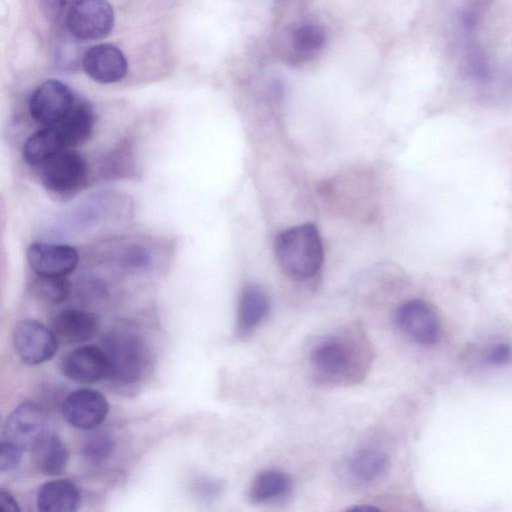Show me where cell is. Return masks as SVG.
Here are the masks:
<instances>
[{"label": "cell", "instance_id": "32", "mask_svg": "<svg viewBox=\"0 0 512 512\" xmlns=\"http://www.w3.org/2000/svg\"><path fill=\"white\" fill-rule=\"evenodd\" d=\"M351 510H354V511H358V510H361V511H372V510H377V508L374 507V506L364 505V506H355Z\"/></svg>", "mask_w": 512, "mask_h": 512}, {"label": "cell", "instance_id": "31", "mask_svg": "<svg viewBox=\"0 0 512 512\" xmlns=\"http://www.w3.org/2000/svg\"><path fill=\"white\" fill-rule=\"evenodd\" d=\"M197 488L203 497L210 498L218 495L222 487L218 481L204 479L198 484Z\"/></svg>", "mask_w": 512, "mask_h": 512}, {"label": "cell", "instance_id": "26", "mask_svg": "<svg viewBox=\"0 0 512 512\" xmlns=\"http://www.w3.org/2000/svg\"><path fill=\"white\" fill-rule=\"evenodd\" d=\"M22 449L10 441H2L0 445V472L9 473L17 469L22 460Z\"/></svg>", "mask_w": 512, "mask_h": 512}, {"label": "cell", "instance_id": "12", "mask_svg": "<svg viewBox=\"0 0 512 512\" xmlns=\"http://www.w3.org/2000/svg\"><path fill=\"white\" fill-rule=\"evenodd\" d=\"M27 261L36 275L66 276L75 270L79 255L69 245L34 242L27 250Z\"/></svg>", "mask_w": 512, "mask_h": 512}, {"label": "cell", "instance_id": "17", "mask_svg": "<svg viewBox=\"0 0 512 512\" xmlns=\"http://www.w3.org/2000/svg\"><path fill=\"white\" fill-rule=\"evenodd\" d=\"M269 299L264 289L257 284L243 287L238 301L237 330L240 334L251 332L267 315Z\"/></svg>", "mask_w": 512, "mask_h": 512}, {"label": "cell", "instance_id": "11", "mask_svg": "<svg viewBox=\"0 0 512 512\" xmlns=\"http://www.w3.org/2000/svg\"><path fill=\"white\" fill-rule=\"evenodd\" d=\"M399 328L411 340L421 345L435 344L440 335V324L434 310L422 300H409L396 312Z\"/></svg>", "mask_w": 512, "mask_h": 512}, {"label": "cell", "instance_id": "19", "mask_svg": "<svg viewBox=\"0 0 512 512\" xmlns=\"http://www.w3.org/2000/svg\"><path fill=\"white\" fill-rule=\"evenodd\" d=\"M67 148L56 128L42 127L32 134L23 146V159L38 169L52 156Z\"/></svg>", "mask_w": 512, "mask_h": 512}, {"label": "cell", "instance_id": "2", "mask_svg": "<svg viewBox=\"0 0 512 512\" xmlns=\"http://www.w3.org/2000/svg\"><path fill=\"white\" fill-rule=\"evenodd\" d=\"M279 266L295 280L312 278L323 263V244L315 225L306 223L281 232L274 245Z\"/></svg>", "mask_w": 512, "mask_h": 512}, {"label": "cell", "instance_id": "28", "mask_svg": "<svg viewBox=\"0 0 512 512\" xmlns=\"http://www.w3.org/2000/svg\"><path fill=\"white\" fill-rule=\"evenodd\" d=\"M512 349L507 344H499L493 347L486 356L488 363L493 365H504L511 361Z\"/></svg>", "mask_w": 512, "mask_h": 512}, {"label": "cell", "instance_id": "20", "mask_svg": "<svg viewBox=\"0 0 512 512\" xmlns=\"http://www.w3.org/2000/svg\"><path fill=\"white\" fill-rule=\"evenodd\" d=\"M349 351L341 341L328 339L318 343L311 352L314 368L325 376H339L349 365Z\"/></svg>", "mask_w": 512, "mask_h": 512}, {"label": "cell", "instance_id": "13", "mask_svg": "<svg viewBox=\"0 0 512 512\" xmlns=\"http://www.w3.org/2000/svg\"><path fill=\"white\" fill-rule=\"evenodd\" d=\"M86 74L99 83H114L127 73V60L115 45L103 43L88 49L82 60Z\"/></svg>", "mask_w": 512, "mask_h": 512}, {"label": "cell", "instance_id": "24", "mask_svg": "<svg viewBox=\"0 0 512 512\" xmlns=\"http://www.w3.org/2000/svg\"><path fill=\"white\" fill-rule=\"evenodd\" d=\"M115 441L111 434L103 430L89 432L82 442V455L90 463L100 464L112 455Z\"/></svg>", "mask_w": 512, "mask_h": 512}, {"label": "cell", "instance_id": "22", "mask_svg": "<svg viewBox=\"0 0 512 512\" xmlns=\"http://www.w3.org/2000/svg\"><path fill=\"white\" fill-rule=\"evenodd\" d=\"M292 488L290 477L279 470L260 472L249 488V498L254 503H263L287 495Z\"/></svg>", "mask_w": 512, "mask_h": 512}, {"label": "cell", "instance_id": "29", "mask_svg": "<svg viewBox=\"0 0 512 512\" xmlns=\"http://www.w3.org/2000/svg\"><path fill=\"white\" fill-rule=\"evenodd\" d=\"M74 1L75 0H41V7L48 18L55 19Z\"/></svg>", "mask_w": 512, "mask_h": 512}, {"label": "cell", "instance_id": "4", "mask_svg": "<svg viewBox=\"0 0 512 512\" xmlns=\"http://www.w3.org/2000/svg\"><path fill=\"white\" fill-rule=\"evenodd\" d=\"M42 185L58 196H70L88 180V163L73 148H65L38 168Z\"/></svg>", "mask_w": 512, "mask_h": 512}, {"label": "cell", "instance_id": "3", "mask_svg": "<svg viewBox=\"0 0 512 512\" xmlns=\"http://www.w3.org/2000/svg\"><path fill=\"white\" fill-rule=\"evenodd\" d=\"M110 372L108 379L121 385L138 382L150 363V350L141 336L133 331H111L102 341Z\"/></svg>", "mask_w": 512, "mask_h": 512}, {"label": "cell", "instance_id": "10", "mask_svg": "<svg viewBox=\"0 0 512 512\" xmlns=\"http://www.w3.org/2000/svg\"><path fill=\"white\" fill-rule=\"evenodd\" d=\"M61 371L68 379L80 384H92L108 379L110 366L102 347L80 346L61 360Z\"/></svg>", "mask_w": 512, "mask_h": 512}, {"label": "cell", "instance_id": "30", "mask_svg": "<svg viewBox=\"0 0 512 512\" xmlns=\"http://www.w3.org/2000/svg\"><path fill=\"white\" fill-rule=\"evenodd\" d=\"M0 510L3 512H19V504L14 495L5 489L0 491Z\"/></svg>", "mask_w": 512, "mask_h": 512}, {"label": "cell", "instance_id": "5", "mask_svg": "<svg viewBox=\"0 0 512 512\" xmlns=\"http://www.w3.org/2000/svg\"><path fill=\"white\" fill-rule=\"evenodd\" d=\"M113 25L114 12L107 0H75L67 11V29L79 40L106 37Z\"/></svg>", "mask_w": 512, "mask_h": 512}, {"label": "cell", "instance_id": "8", "mask_svg": "<svg viewBox=\"0 0 512 512\" xmlns=\"http://www.w3.org/2000/svg\"><path fill=\"white\" fill-rule=\"evenodd\" d=\"M48 432L45 410L33 402L18 405L8 416L4 433L6 440L24 450H32Z\"/></svg>", "mask_w": 512, "mask_h": 512}, {"label": "cell", "instance_id": "15", "mask_svg": "<svg viewBox=\"0 0 512 512\" xmlns=\"http://www.w3.org/2000/svg\"><path fill=\"white\" fill-rule=\"evenodd\" d=\"M80 504L78 487L67 479L45 482L39 487L36 496L37 509L41 512H75Z\"/></svg>", "mask_w": 512, "mask_h": 512}, {"label": "cell", "instance_id": "6", "mask_svg": "<svg viewBox=\"0 0 512 512\" xmlns=\"http://www.w3.org/2000/svg\"><path fill=\"white\" fill-rule=\"evenodd\" d=\"M77 97L65 83L47 80L29 98L30 115L42 127L55 126L69 113Z\"/></svg>", "mask_w": 512, "mask_h": 512}, {"label": "cell", "instance_id": "21", "mask_svg": "<svg viewBox=\"0 0 512 512\" xmlns=\"http://www.w3.org/2000/svg\"><path fill=\"white\" fill-rule=\"evenodd\" d=\"M388 467L387 455L376 448L357 450L349 459L348 470L351 476L362 483L380 478Z\"/></svg>", "mask_w": 512, "mask_h": 512}, {"label": "cell", "instance_id": "7", "mask_svg": "<svg viewBox=\"0 0 512 512\" xmlns=\"http://www.w3.org/2000/svg\"><path fill=\"white\" fill-rule=\"evenodd\" d=\"M13 347L26 364L38 365L50 360L58 350L54 331L36 320H23L13 331Z\"/></svg>", "mask_w": 512, "mask_h": 512}, {"label": "cell", "instance_id": "23", "mask_svg": "<svg viewBox=\"0 0 512 512\" xmlns=\"http://www.w3.org/2000/svg\"><path fill=\"white\" fill-rule=\"evenodd\" d=\"M36 276L32 289L40 301L57 305L69 297L71 284L66 276Z\"/></svg>", "mask_w": 512, "mask_h": 512}, {"label": "cell", "instance_id": "18", "mask_svg": "<svg viewBox=\"0 0 512 512\" xmlns=\"http://www.w3.org/2000/svg\"><path fill=\"white\" fill-rule=\"evenodd\" d=\"M31 451L33 463L40 473L54 476L66 469L69 451L57 434L48 431Z\"/></svg>", "mask_w": 512, "mask_h": 512}, {"label": "cell", "instance_id": "1", "mask_svg": "<svg viewBox=\"0 0 512 512\" xmlns=\"http://www.w3.org/2000/svg\"><path fill=\"white\" fill-rule=\"evenodd\" d=\"M305 4V0H275L273 48L292 66L311 61L325 44L323 28L303 14Z\"/></svg>", "mask_w": 512, "mask_h": 512}, {"label": "cell", "instance_id": "14", "mask_svg": "<svg viewBox=\"0 0 512 512\" xmlns=\"http://www.w3.org/2000/svg\"><path fill=\"white\" fill-rule=\"evenodd\" d=\"M51 326L59 341L76 344L91 340L98 333L100 322L91 312L65 309L54 315Z\"/></svg>", "mask_w": 512, "mask_h": 512}, {"label": "cell", "instance_id": "16", "mask_svg": "<svg viewBox=\"0 0 512 512\" xmlns=\"http://www.w3.org/2000/svg\"><path fill=\"white\" fill-rule=\"evenodd\" d=\"M94 111L84 98L77 97L69 113L55 126L65 146L73 148L87 140L94 127Z\"/></svg>", "mask_w": 512, "mask_h": 512}, {"label": "cell", "instance_id": "25", "mask_svg": "<svg viewBox=\"0 0 512 512\" xmlns=\"http://www.w3.org/2000/svg\"><path fill=\"white\" fill-rule=\"evenodd\" d=\"M101 203L92 200L81 204L72 210L64 218V224L68 229H81L97 222L101 216Z\"/></svg>", "mask_w": 512, "mask_h": 512}, {"label": "cell", "instance_id": "9", "mask_svg": "<svg viewBox=\"0 0 512 512\" xmlns=\"http://www.w3.org/2000/svg\"><path fill=\"white\" fill-rule=\"evenodd\" d=\"M62 415L73 427L92 430L107 417L109 404L98 390L77 389L68 394L62 403Z\"/></svg>", "mask_w": 512, "mask_h": 512}, {"label": "cell", "instance_id": "27", "mask_svg": "<svg viewBox=\"0 0 512 512\" xmlns=\"http://www.w3.org/2000/svg\"><path fill=\"white\" fill-rule=\"evenodd\" d=\"M120 261L126 267L141 268L150 263V254L140 246H131L125 250Z\"/></svg>", "mask_w": 512, "mask_h": 512}]
</instances>
